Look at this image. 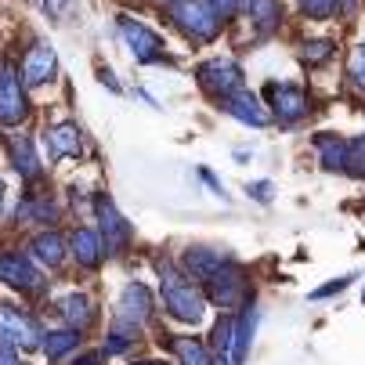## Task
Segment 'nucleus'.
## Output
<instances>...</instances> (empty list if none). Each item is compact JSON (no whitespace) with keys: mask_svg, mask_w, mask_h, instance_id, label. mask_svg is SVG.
<instances>
[{"mask_svg":"<svg viewBox=\"0 0 365 365\" xmlns=\"http://www.w3.org/2000/svg\"><path fill=\"white\" fill-rule=\"evenodd\" d=\"M206 282V289H210V297L221 304V307H232V304H239L242 297H246V279H242V272L232 264H221L210 279H202Z\"/></svg>","mask_w":365,"mask_h":365,"instance_id":"nucleus-9","label":"nucleus"},{"mask_svg":"<svg viewBox=\"0 0 365 365\" xmlns=\"http://www.w3.org/2000/svg\"><path fill=\"white\" fill-rule=\"evenodd\" d=\"M47 145H51V155L62 160V155H80L83 141H80V127L76 123H58L47 130Z\"/></svg>","mask_w":365,"mask_h":365,"instance_id":"nucleus-15","label":"nucleus"},{"mask_svg":"<svg viewBox=\"0 0 365 365\" xmlns=\"http://www.w3.org/2000/svg\"><path fill=\"white\" fill-rule=\"evenodd\" d=\"M55 73H58L55 47L51 43H33V51L26 55V66H22V83L26 87H40L47 80H55Z\"/></svg>","mask_w":365,"mask_h":365,"instance_id":"nucleus-10","label":"nucleus"},{"mask_svg":"<svg viewBox=\"0 0 365 365\" xmlns=\"http://www.w3.org/2000/svg\"><path fill=\"white\" fill-rule=\"evenodd\" d=\"M0 340H8L11 347L29 351V347L40 344V329H36V322L29 315H22L19 307L0 304Z\"/></svg>","mask_w":365,"mask_h":365,"instance_id":"nucleus-7","label":"nucleus"},{"mask_svg":"<svg viewBox=\"0 0 365 365\" xmlns=\"http://www.w3.org/2000/svg\"><path fill=\"white\" fill-rule=\"evenodd\" d=\"M62 315H66V322L80 333V329H87V326L94 322V304H91L83 293H69V297L62 300Z\"/></svg>","mask_w":365,"mask_h":365,"instance_id":"nucleus-19","label":"nucleus"},{"mask_svg":"<svg viewBox=\"0 0 365 365\" xmlns=\"http://www.w3.org/2000/svg\"><path fill=\"white\" fill-rule=\"evenodd\" d=\"M250 336H253V304H242V315L232 326V365H242L250 354Z\"/></svg>","mask_w":365,"mask_h":365,"instance_id":"nucleus-16","label":"nucleus"},{"mask_svg":"<svg viewBox=\"0 0 365 365\" xmlns=\"http://www.w3.org/2000/svg\"><path fill=\"white\" fill-rule=\"evenodd\" d=\"M98 80H101V83H106L109 91H120V83L113 80V73H109V69H101V73H98Z\"/></svg>","mask_w":365,"mask_h":365,"instance_id":"nucleus-35","label":"nucleus"},{"mask_svg":"<svg viewBox=\"0 0 365 365\" xmlns=\"http://www.w3.org/2000/svg\"><path fill=\"white\" fill-rule=\"evenodd\" d=\"M101 358H106V351H91V354L76 358V365H101Z\"/></svg>","mask_w":365,"mask_h":365,"instance_id":"nucleus-33","label":"nucleus"},{"mask_svg":"<svg viewBox=\"0 0 365 365\" xmlns=\"http://www.w3.org/2000/svg\"><path fill=\"white\" fill-rule=\"evenodd\" d=\"M221 109H225L228 116L250 123V127H268V123H272V113L260 106L257 94H250V91H235V94L221 98Z\"/></svg>","mask_w":365,"mask_h":365,"instance_id":"nucleus-11","label":"nucleus"},{"mask_svg":"<svg viewBox=\"0 0 365 365\" xmlns=\"http://www.w3.org/2000/svg\"><path fill=\"white\" fill-rule=\"evenodd\" d=\"M174 19L192 40H214L225 26V19L206 0H174Z\"/></svg>","mask_w":365,"mask_h":365,"instance_id":"nucleus-2","label":"nucleus"},{"mask_svg":"<svg viewBox=\"0 0 365 365\" xmlns=\"http://www.w3.org/2000/svg\"><path fill=\"white\" fill-rule=\"evenodd\" d=\"M101 239H98V232H91V228H80L76 235H73V257H76V264H83V268H98L101 264Z\"/></svg>","mask_w":365,"mask_h":365,"instance_id":"nucleus-17","label":"nucleus"},{"mask_svg":"<svg viewBox=\"0 0 365 365\" xmlns=\"http://www.w3.org/2000/svg\"><path fill=\"white\" fill-rule=\"evenodd\" d=\"M29 116V98H26V83L15 73V66L0 69V123L4 127H19Z\"/></svg>","mask_w":365,"mask_h":365,"instance_id":"nucleus-3","label":"nucleus"},{"mask_svg":"<svg viewBox=\"0 0 365 365\" xmlns=\"http://www.w3.org/2000/svg\"><path fill=\"white\" fill-rule=\"evenodd\" d=\"M33 257L43 260L47 268H58L62 260H66V246H62V235L58 232H40L33 239Z\"/></svg>","mask_w":365,"mask_h":365,"instance_id":"nucleus-18","label":"nucleus"},{"mask_svg":"<svg viewBox=\"0 0 365 365\" xmlns=\"http://www.w3.org/2000/svg\"><path fill=\"white\" fill-rule=\"evenodd\" d=\"M300 8L307 15H315V19H326V15L336 11V0H300Z\"/></svg>","mask_w":365,"mask_h":365,"instance_id":"nucleus-28","label":"nucleus"},{"mask_svg":"<svg viewBox=\"0 0 365 365\" xmlns=\"http://www.w3.org/2000/svg\"><path fill=\"white\" fill-rule=\"evenodd\" d=\"M347 76H351L358 87H365V43H358V47L351 51V58H347Z\"/></svg>","mask_w":365,"mask_h":365,"instance_id":"nucleus-25","label":"nucleus"},{"mask_svg":"<svg viewBox=\"0 0 365 365\" xmlns=\"http://www.w3.org/2000/svg\"><path fill=\"white\" fill-rule=\"evenodd\" d=\"M43 4L51 8V15H62V11H66V8L73 4V0H43Z\"/></svg>","mask_w":365,"mask_h":365,"instance_id":"nucleus-34","label":"nucleus"},{"mask_svg":"<svg viewBox=\"0 0 365 365\" xmlns=\"http://www.w3.org/2000/svg\"><path fill=\"white\" fill-rule=\"evenodd\" d=\"M329 55H333V43H329V40H315V43H307V47H304V62H311V66L326 62Z\"/></svg>","mask_w":365,"mask_h":365,"instance_id":"nucleus-27","label":"nucleus"},{"mask_svg":"<svg viewBox=\"0 0 365 365\" xmlns=\"http://www.w3.org/2000/svg\"><path fill=\"white\" fill-rule=\"evenodd\" d=\"M138 365H167V361H138Z\"/></svg>","mask_w":365,"mask_h":365,"instance_id":"nucleus-37","label":"nucleus"},{"mask_svg":"<svg viewBox=\"0 0 365 365\" xmlns=\"http://www.w3.org/2000/svg\"><path fill=\"white\" fill-rule=\"evenodd\" d=\"M19 217H22V221H33V217H36V221H43V217H55V206H51L47 199H40V202H26L22 210H19Z\"/></svg>","mask_w":365,"mask_h":365,"instance_id":"nucleus-26","label":"nucleus"},{"mask_svg":"<svg viewBox=\"0 0 365 365\" xmlns=\"http://www.w3.org/2000/svg\"><path fill=\"white\" fill-rule=\"evenodd\" d=\"M206 4H210L221 19H228V15H235V11H239V8H235V0H206Z\"/></svg>","mask_w":365,"mask_h":365,"instance_id":"nucleus-32","label":"nucleus"},{"mask_svg":"<svg viewBox=\"0 0 365 365\" xmlns=\"http://www.w3.org/2000/svg\"><path fill=\"white\" fill-rule=\"evenodd\" d=\"M0 365H22V361H19V351H15L8 340H0Z\"/></svg>","mask_w":365,"mask_h":365,"instance_id":"nucleus-31","label":"nucleus"},{"mask_svg":"<svg viewBox=\"0 0 365 365\" xmlns=\"http://www.w3.org/2000/svg\"><path fill=\"white\" fill-rule=\"evenodd\" d=\"M11 160H15L11 167H15V170H19L26 181L40 178V170H43V167H40V160H36V148H33V141H29V138H19V141H15V148H11Z\"/></svg>","mask_w":365,"mask_h":365,"instance_id":"nucleus-20","label":"nucleus"},{"mask_svg":"<svg viewBox=\"0 0 365 365\" xmlns=\"http://www.w3.org/2000/svg\"><path fill=\"white\" fill-rule=\"evenodd\" d=\"M351 279H354V275H340V279H333V282L319 286V289L311 293V297H315V300H326V297H333V293H344V289L351 286Z\"/></svg>","mask_w":365,"mask_h":365,"instance_id":"nucleus-29","label":"nucleus"},{"mask_svg":"<svg viewBox=\"0 0 365 365\" xmlns=\"http://www.w3.org/2000/svg\"><path fill=\"white\" fill-rule=\"evenodd\" d=\"M0 199H4V185H0Z\"/></svg>","mask_w":365,"mask_h":365,"instance_id":"nucleus-38","label":"nucleus"},{"mask_svg":"<svg viewBox=\"0 0 365 365\" xmlns=\"http://www.w3.org/2000/svg\"><path fill=\"white\" fill-rule=\"evenodd\" d=\"M235 8H242V11H250V8H253V0H235Z\"/></svg>","mask_w":365,"mask_h":365,"instance_id":"nucleus-36","label":"nucleus"},{"mask_svg":"<svg viewBox=\"0 0 365 365\" xmlns=\"http://www.w3.org/2000/svg\"><path fill=\"white\" fill-rule=\"evenodd\" d=\"M199 83L210 91L214 98H228L235 91H242V69L232 58H214L199 66Z\"/></svg>","mask_w":365,"mask_h":365,"instance_id":"nucleus-5","label":"nucleus"},{"mask_svg":"<svg viewBox=\"0 0 365 365\" xmlns=\"http://www.w3.org/2000/svg\"><path fill=\"white\" fill-rule=\"evenodd\" d=\"M120 33H123L130 55H134L138 62H160V58H163V40L155 36L148 26L134 22L130 15H120Z\"/></svg>","mask_w":365,"mask_h":365,"instance_id":"nucleus-8","label":"nucleus"},{"mask_svg":"<svg viewBox=\"0 0 365 365\" xmlns=\"http://www.w3.org/2000/svg\"><path fill=\"white\" fill-rule=\"evenodd\" d=\"M0 282H8L11 289H22V293H36L43 286L40 272L33 268V260L22 257L19 250H4V253H0Z\"/></svg>","mask_w":365,"mask_h":365,"instance_id":"nucleus-6","label":"nucleus"},{"mask_svg":"<svg viewBox=\"0 0 365 365\" xmlns=\"http://www.w3.org/2000/svg\"><path fill=\"white\" fill-rule=\"evenodd\" d=\"M94 214H98V225H101V239H106V253H123L134 239L130 225L123 221V214L113 206L109 195H98L94 199Z\"/></svg>","mask_w":365,"mask_h":365,"instance_id":"nucleus-4","label":"nucleus"},{"mask_svg":"<svg viewBox=\"0 0 365 365\" xmlns=\"http://www.w3.org/2000/svg\"><path fill=\"white\" fill-rule=\"evenodd\" d=\"M344 170H354V174L365 170V138L347 141V148H344Z\"/></svg>","mask_w":365,"mask_h":365,"instance_id":"nucleus-24","label":"nucleus"},{"mask_svg":"<svg viewBox=\"0 0 365 365\" xmlns=\"http://www.w3.org/2000/svg\"><path fill=\"white\" fill-rule=\"evenodd\" d=\"M134 336H138V326L116 319V329H113V336H109V344H106V354H120V351H127V347L134 344Z\"/></svg>","mask_w":365,"mask_h":365,"instance_id":"nucleus-23","label":"nucleus"},{"mask_svg":"<svg viewBox=\"0 0 365 365\" xmlns=\"http://www.w3.org/2000/svg\"><path fill=\"white\" fill-rule=\"evenodd\" d=\"M170 347H174V354L181 358V365H210V354H206V347H202L199 340H192V336H181V340H174Z\"/></svg>","mask_w":365,"mask_h":365,"instance_id":"nucleus-22","label":"nucleus"},{"mask_svg":"<svg viewBox=\"0 0 365 365\" xmlns=\"http://www.w3.org/2000/svg\"><path fill=\"white\" fill-rule=\"evenodd\" d=\"M268 94H272L275 116L286 120V123H293V120H300L307 113V94L300 87H293V83H268Z\"/></svg>","mask_w":365,"mask_h":365,"instance_id":"nucleus-12","label":"nucleus"},{"mask_svg":"<svg viewBox=\"0 0 365 365\" xmlns=\"http://www.w3.org/2000/svg\"><path fill=\"white\" fill-rule=\"evenodd\" d=\"M221 264H228V257H225L221 250H206V246H192V250H185V257H181V268H185L192 279H210Z\"/></svg>","mask_w":365,"mask_h":365,"instance_id":"nucleus-14","label":"nucleus"},{"mask_svg":"<svg viewBox=\"0 0 365 365\" xmlns=\"http://www.w3.org/2000/svg\"><path fill=\"white\" fill-rule=\"evenodd\" d=\"M160 275H163V304L167 311L178 319V322H199L202 319V297L192 282H185L170 264H160Z\"/></svg>","mask_w":365,"mask_h":365,"instance_id":"nucleus-1","label":"nucleus"},{"mask_svg":"<svg viewBox=\"0 0 365 365\" xmlns=\"http://www.w3.org/2000/svg\"><path fill=\"white\" fill-rule=\"evenodd\" d=\"M76 329H58V333H47L43 336V354L51 358V361H58L62 354H69L73 347H76Z\"/></svg>","mask_w":365,"mask_h":365,"instance_id":"nucleus-21","label":"nucleus"},{"mask_svg":"<svg viewBox=\"0 0 365 365\" xmlns=\"http://www.w3.org/2000/svg\"><path fill=\"white\" fill-rule=\"evenodd\" d=\"M120 322H130V326H141L148 315H152V293H148V286H141V282H130L123 293H120Z\"/></svg>","mask_w":365,"mask_h":365,"instance_id":"nucleus-13","label":"nucleus"},{"mask_svg":"<svg viewBox=\"0 0 365 365\" xmlns=\"http://www.w3.org/2000/svg\"><path fill=\"white\" fill-rule=\"evenodd\" d=\"M361 304H365V293H361Z\"/></svg>","mask_w":365,"mask_h":365,"instance_id":"nucleus-39","label":"nucleus"},{"mask_svg":"<svg viewBox=\"0 0 365 365\" xmlns=\"http://www.w3.org/2000/svg\"><path fill=\"white\" fill-rule=\"evenodd\" d=\"M246 192L257 199V202H268L272 199V185L268 181H257V185H246Z\"/></svg>","mask_w":365,"mask_h":365,"instance_id":"nucleus-30","label":"nucleus"}]
</instances>
